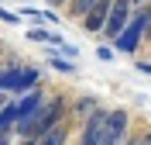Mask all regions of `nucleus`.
Wrapping results in <instances>:
<instances>
[{
  "instance_id": "nucleus-1",
  "label": "nucleus",
  "mask_w": 151,
  "mask_h": 145,
  "mask_svg": "<svg viewBox=\"0 0 151 145\" xmlns=\"http://www.w3.org/2000/svg\"><path fill=\"white\" fill-rule=\"evenodd\" d=\"M62 111H65L62 97H55V100H45V104L35 111V117H31L24 128H21L17 135H21V138H38L41 131H48V128H55L58 121H62Z\"/></svg>"
},
{
  "instance_id": "nucleus-2",
  "label": "nucleus",
  "mask_w": 151,
  "mask_h": 145,
  "mask_svg": "<svg viewBox=\"0 0 151 145\" xmlns=\"http://www.w3.org/2000/svg\"><path fill=\"white\" fill-rule=\"evenodd\" d=\"M38 83V69L31 66H7L0 73V93H24Z\"/></svg>"
},
{
  "instance_id": "nucleus-3",
  "label": "nucleus",
  "mask_w": 151,
  "mask_h": 145,
  "mask_svg": "<svg viewBox=\"0 0 151 145\" xmlns=\"http://www.w3.org/2000/svg\"><path fill=\"white\" fill-rule=\"evenodd\" d=\"M141 42H144V10H137V14H131V21L120 28V35L113 38V45L120 48V52H134Z\"/></svg>"
},
{
  "instance_id": "nucleus-4",
  "label": "nucleus",
  "mask_w": 151,
  "mask_h": 145,
  "mask_svg": "<svg viewBox=\"0 0 151 145\" xmlns=\"http://www.w3.org/2000/svg\"><path fill=\"white\" fill-rule=\"evenodd\" d=\"M134 0H110V10H106V21H103V35L106 38H117V35H120V28L124 24H127V21H131V14H134Z\"/></svg>"
},
{
  "instance_id": "nucleus-5",
  "label": "nucleus",
  "mask_w": 151,
  "mask_h": 145,
  "mask_svg": "<svg viewBox=\"0 0 151 145\" xmlns=\"http://www.w3.org/2000/svg\"><path fill=\"white\" fill-rule=\"evenodd\" d=\"M79 145H106V114L100 111V107L86 117V128H83Z\"/></svg>"
},
{
  "instance_id": "nucleus-6",
  "label": "nucleus",
  "mask_w": 151,
  "mask_h": 145,
  "mask_svg": "<svg viewBox=\"0 0 151 145\" xmlns=\"http://www.w3.org/2000/svg\"><path fill=\"white\" fill-rule=\"evenodd\" d=\"M124 131H127V111H110L106 114V145L110 142H124Z\"/></svg>"
},
{
  "instance_id": "nucleus-7",
  "label": "nucleus",
  "mask_w": 151,
  "mask_h": 145,
  "mask_svg": "<svg viewBox=\"0 0 151 145\" xmlns=\"http://www.w3.org/2000/svg\"><path fill=\"white\" fill-rule=\"evenodd\" d=\"M106 10H110V0H96L93 7L79 17V21H83V28H86V31H100V28H103V21H106Z\"/></svg>"
},
{
  "instance_id": "nucleus-8",
  "label": "nucleus",
  "mask_w": 151,
  "mask_h": 145,
  "mask_svg": "<svg viewBox=\"0 0 151 145\" xmlns=\"http://www.w3.org/2000/svg\"><path fill=\"white\" fill-rule=\"evenodd\" d=\"M35 142H38V145H65V128L55 125V128H48V131H41Z\"/></svg>"
},
{
  "instance_id": "nucleus-9",
  "label": "nucleus",
  "mask_w": 151,
  "mask_h": 145,
  "mask_svg": "<svg viewBox=\"0 0 151 145\" xmlns=\"http://www.w3.org/2000/svg\"><path fill=\"white\" fill-rule=\"evenodd\" d=\"M28 38H31V42H38V45H45V42H52V45H62V35H52V31H45V28H31V31H28Z\"/></svg>"
},
{
  "instance_id": "nucleus-10",
  "label": "nucleus",
  "mask_w": 151,
  "mask_h": 145,
  "mask_svg": "<svg viewBox=\"0 0 151 145\" xmlns=\"http://www.w3.org/2000/svg\"><path fill=\"white\" fill-rule=\"evenodd\" d=\"M10 128H14V104L7 100V104L0 107V135H7Z\"/></svg>"
},
{
  "instance_id": "nucleus-11",
  "label": "nucleus",
  "mask_w": 151,
  "mask_h": 145,
  "mask_svg": "<svg viewBox=\"0 0 151 145\" xmlns=\"http://www.w3.org/2000/svg\"><path fill=\"white\" fill-rule=\"evenodd\" d=\"M48 66H55L58 73H76V66H72V59H65V55H58V52H52V55H48Z\"/></svg>"
},
{
  "instance_id": "nucleus-12",
  "label": "nucleus",
  "mask_w": 151,
  "mask_h": 145,
  "mask_svg": "<svg viewBox=\"0 0 151 145\" xmlns=\"http://www.w3.org/2000/svg\"><path fill=\"white\" fill-rule=\"evenodd\" d=\"M93 4H96V0H69V14H72V17H83Z\"/></svg>"
},
{
  "instance_id": "nucleus-13",
  "label": "nucleus",
  "mask_w": 151,
  "mask_h": 145,
  "mask_svg": "<svg viewBox=\"0 0 151 145\" xmlns=\"http://www.w3.org/2000/svg\"><path fill=\"white\" fill-rule=\"evenodd\" d=\"M76 111H79V114L83 117H89L96 111V100H89V97H83V100H79V104H76Z\"/></svg>"
},
{
  "instance_id": "nucleus-14",
  "label": "nucleus",
  "mask_w": 151,
  "mask_h": 145,
  "mask_svg": "<svg viewBox=\"0 0 151 145\" xmlns=\"http://www.w3.org/2000/svg\"><path fill=\"white\" fill-rule=\"evenodd\" d=\"M96 55L103 59V62H110V59H113V48H110V45H100V48H96Z\"/></svg>"
},
{
  "instance_id": "nucleus-15",
  "label": "nucleus",
  "mask_w": 151,
  "mask_h": 145,
  "mask_svg": "<svg viewBox=\"0 0 151 145\" xmlns=\"http://www.w3.org/2000/svg\"><path fill=\"white\" fill-rule=\"evenodd\" d=\"M124 145H151V131H148V135H137V138H131V142H124Z\"/></svg>"
},
{
  "instance_id": "nucleus-16",
  "label": "nucleus",
  "mask_w": 151,
  "mask_h": 145,
  "mask_svg": "<svg viewBox=\"0 0 151 145\" xmlns=\"http://www.w3.org/2000/svg\"><path fill=\"white\" fill-rule=\"evenodd\" d=\"M0 21H7V24H17V14H10V10L0 7Z\"/></svg>"
},
{
  "instance_id": "nucleus-17",
  "label": "nucleus",
  "mask_w": 151,
  "mask_h": 145,
  "mask_svg": "<svg viewBox=\"0 0 151 145\" xmlns=\"http://www.w3.org/2000/svg\"><path fill=\"white\" fill-rule=\"evenodd\" d=\"M134 66L141 69V73H148V76H151V62H144V59H137V62H134Z\"/></svg>"
},
{
  "instance_id": "nucleus-18",
  "label": "nucleus",
  "mask_w": 151,
  "mask_h": 145,
  "mask_svg": "<svg viewBox=\"0 0 151 145\" xmlns=\"http://www.w3.org/2000/svg\"><path fill=\"white\" fill-rule=\"evenodd\" d=\"M0 145H10V138H7V135H0Z\"/></svg>"
},
{
  "instance_id": "nucleus-19",
  "label": "nucleus",
  "mask_w": 151,
  "mask_h": 145,
  "mask_svg": "<svg viewBox=\"0 0 151 145\" xmlns=\"http://www.w3.org/2000/svg\"><path fill=\"white\" fill-rule=\"evenodd\" d=\"M21 145H38V142H35V138H24V142H21Z\"/></svg>"
},
{
  "instance_id": "nucleus-20",
  "label": "nucleus",
  "mask_w": 151,
  "mask_h": 145,
  "mask_svg": "<svg viewBox=\"0 0 151 145\" xmlns=\"http://www.w3.org/2000/svg\"><path fill=\"white\" fill-rule=\"evenodd\" d=\"M48 4H52V7H58V4H65V0H48Z\"/></svg>"
},
{
  "instance_id": "nucleus-21",
  "label": "nucleus",
  "mask_w": 151,
  "mask_h": 145,
  "mask_svg": "<svg viewBox=\"0 0 151 145\" xmlns=\"http://www.w3.org/2000/svg\"><path fill=\"white\" fill-rule=\"evenodd\" d=\"M134 4H141V0H134Z\"/></svg>"
}]
</instances>
